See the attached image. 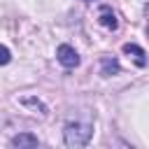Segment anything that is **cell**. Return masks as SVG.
Listing matches in <instances>:
<instances>
[{
    "instance_id": "obj_7",
    "label": "cell",
    "mask_w": 149,
    "mask_h": 149,
    "mask_svg": "<svg viewBox=\"0 0 149 149\" xmlns=\"http://www.w3.org/2000/svg\"><path fill=\"white\" fill-rule=\"evenodd\" d=\"M12 61V54H9V49L5 47V44H0V65H7Z\"/></svg>"
},
{
    "instance_id": "obj_3",
    "label": "cell",
    "mask_w": 149,
    "mask_h": 149,
    "mask_svg": "<svg viewBox=\"0 0 149 149\" xmlns=\"http://www.w3.org/2000/svg\"><path fill=\"white\" fill-rule=\"evenodd\" d=\"M123 54H128L133 61H135V65L137 68H144L147 65V54H144V49L142 47H137V44H123Z\"/></svg>"
},
{
    "instance_id": "obj_6",
    "label": "cell",
    "mask_w": 149,
    "mask_h": 149,
    "mask_svg": "<svg viewBox=\"0 0 149 149\" xmlns=\"http://www.w3.org/2000/svg\"><path fill=\"white\" fill-rule=\"evenodd\" d=\"M12 147H19V149H23V147H37V135H33V133H19L16 137H12Z\"/></svg>"
},
{
    "instance_id": "obj_2",
    "label": "cell",
    "mask_w": 149,
    "mask_h": 149,
    "mask_svg": "<svg viewBox=\"0 0 149 149\" xmlns=\"http://www.w3.org/2000/svg\"><path fill=\"white\" fill-rule=\"evenodd\" d=\"M56 58H58V63H61L63 68H77V65H79V54H77L70 44H61V47L56 49Z\"/></svg>"
},
{
    "instance_id": "obj_5",
    "label": "cell",
    "mask_w": 149,
    "mask_h": 149,
    "mask_svg": "<svg viewBox=\"0 0 149 149\" xmlns=\"http://www.w3.org/2000/svg\"><path fill=\"white\" fill-rule=\"evenodd\" d=\"M119 70H121V65H119V61H116V58H112V56H105V58L100 61V74H102V77L119 74Z\"/></svg>"
},
{
    "instance_id": "obj_4",
    "label": "cell",
    "mask_w": 149,
    "mask_h": 149,
    "mask_svg": "<svg viewBox=\"0 0 149 149\" xmlns=\"http://www.w3.org/2000/svg\"><path fill=\"white\" fill-rule=\"evenodd\" d=\"M98 21H100L105 28H109V30H116V26H119L116 14H114V12H112V7H107V5H102V7H100V16H98Z\"/></svg>"
},
{
    "instance_id": "obj_1",
    "label": "cell",
    "mask_w": 149,
    "mask_h": 149,
    "mask_svg": "<svg viewBox=\"0 0 149 149\" xmlns=\"http://www.w3.org/2000/svg\"><path fill=\"white\" fill-rule=\"evenodd\" d=\"M93 137V128L88 123H81V121H70L65 123L63 128V140L68 147H84L88 144V140Z\"/></svg>"
},
{
    "instance_id": "obj_8",
    "label": "cell",
    "mask_w": 149,
    "mask_h": 149,
    "mask_svg": "<svg viewBox=\"0 0 149 149\" xmlns=\"http://www.w3.org/2000/svg\"><path fill=\"white\" fill-rule=\"evenodd\" d=\"M84 2H93V0H84Z\"/></svg>"
},
{
    "instance_id": "obj_9",
    "label": "cell",
    "mask_w": 149,
    "mask_h": 149,
    "mask_svg": "<svg viewBox=\"0 0 149 149\" xmlns=\"http://www.w3.org/2000/svg\"><path fill=\"white\" fill-rule=\"evenodd\" d=\"M147 35H149V26H147Z\"/></svg>"
}]
</instances>
